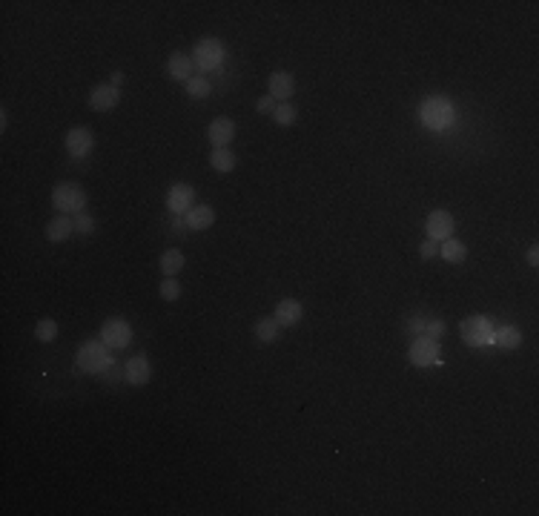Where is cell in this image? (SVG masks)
Masks as SVG:
<instances>
[{
  "instance_id": "cell-12",
  "label": "cell",
  "mask_w": 539,
  "mask_h": 516,
  "mask_svg": "<svg viewBox=\"0 0 539 516\" xmlns=\"http://www.w3.org/2000/svg\"><path fill=\"white\" fill-rule=\"evenodd\" d=\"M267 86H270V98H273V101L287 103V98H293V92H296V78H293L290 72L278 69V72H273V75H270Z\"/></svg>"
},
{
  "instance_id": "cell-31",
  "label": "cell",
  "mask_w": 539,
  "mask_h": 516,
  "mask_svg": "<svg viewBox=\"0 0 539 516\" xmlns=\"http://www.w3.org/2000/svg\"><path fill=\"white\" fill-rule=\"evenodd\" d=\"M442 333H445V321H442V318L428 321V335H430V338H439Z\"/></svg>"
},
{
  "instance_id": "cell-27",
  "label": "cell",
  "mask_w": 539,
  "mask_h": 516,
  "mask_svg": "<svg viewBox=\"0 0 539 516\" xmlns=\"http://www.w3.org/2000/svg\"><path fill=\"white\" fill-rule=\"evenodd\" d=\"M161 298L163 301H178V295H181V284L175 281V275H166L163 281H161Z\"/></svg>"
},
{
  "instance_id": "cell-11",
  "label": "cell",
  "mask_w": 539,
  "mask_h": 516,
  "mask_svg": "<svg viewBox=\"0 0 539 516\" xmlns=\"http://www.w3.org/2000/svg\"><path fill=\"white\" fill-rule=\"evenodd\" d=\"M118 101H121V89L112 84H98L89 92V109H95V112H109L118 106Z\"/></svg>"
},
{
  "instance_id": "cell-21",
  "label": "cell",
  "mask_w": 539,
  "mask_h": 516,
  "mask_svg": "<svg viewBox=\"0 0 539 516\" xmlns=\"http://www.w3.org/2000/svg\"><path fill=\"white\" fill-rule=\"evenodd\" d=\"M158 267H161L163 275H178V273H181V267H184V256H181V250H166V253L161 256Z\"/></svg>"
},
{
  "instance_id": "cell-10",
  "label": "cell",
  "mask_w": 539,
  "mask_h": 516,
  "mask_svg": "<svg viewBox=\"0 0 539 516\" xmlns=\"http://www.w3.org/2000/svg\"><path fill=\"white\" fill-rule=\"evenodd\" d=\"M92 143H95V138H92V132L86 126H72L66 132V138H64V146H66V152L72 158H86L92 152Z\"/></svg>"
},
{
  "instance_id": "cell-9",
  "label": "cell",
  "mask_w": 539,
  "mask_h": 516,
  "mask_svg": "<svg viewBox=\"0 0 539 516\" xmlns=\"http://www.w3.org/2000/svg\"><path fill=\"white\" fill-rule=\"evenodd\" d=\"M425 230H428V238H430V241H445V238H453L456 221H453L450 213H445V210H433V213L428 216Z\"/></svg>"
},
{
  "instance_id": "cell-7",
  "label": "cell",
  "mask_w": 539,
  "mask_h": 516,
  "mask_svg": "<svg viewBox=\"0 0 539 516\" xmlns=\"http://www.w3.org/2000/svg\"><path fill=\"white\" fill-rule=\"evenodd\" d=\"M408 359L413 368H430L439 362V338H430V335H416L410 350H408Z\"/></svg>"
},
{
  "instance_id": "cell-16",
  "label": "cell",
  "mask_w": 539,
  "mask_h": 516,
  "mask_svg": "<svg viewBox=\"0 0 539 516\" xmlns=\"http://www.w3.org/2000/svg\"><path fill=\"white\" fill-rule=\"evenodd\" d=\"M75 233V221L69 218V216H55L49 224H46V230H44V236H46V241H52V244H61V241H66L69 236Z\"/></svg>"
},
{
  "instance_id": "cell-25",
  "label": "cell",
  "mask_w": 539,
  "mask_h": 516,
  "mask_svg": "<svg viewBox=\"0 0 539 516\" xmlns=\"http://www.w3.org/2000/svg\"><path fill=\"white\" fill-rule=\"evenodd\" d=\"M184 89H187L190 98H207V95H210V81H207L204 75H193V78L184 84Z\"/></svg>"
},
{
  "instance_id": "cell-30",
  "label": "cell",
  "mask_w": 539,
  "mask_h": 516,
  "mask_svg": "<svg viewBox=\"0 0 539 516\" xmlns=\"http://www.w3.org/2000/svg\"><path fill=\"white\" fill-rule=\"evenodd\" d=\"M436 253H439V247H436V241H430V238H425V241H422V247H419V256H422V258H436Z\"/></svg>"
},
{
  "instance_id": "cell-8",
  "label": "cell",
  "mask_w": 539,
  "mask_h": 516,
  "mask_svg": "<svg viewBox=\"0 0 539 516\" xmlns=\"http://www.w3.org/2000/svg\"><path fill=\"white\" fill-rule=\"evenodd\" d=\"M196 207V190L190 184H172L166 193V210L175 216H187Z\"/></svg>"
},
{
  "instance_id": "cell-20",
  "label": "cell",
  "mask_w": 539,
  "mask_h": 516,
  "mask_svg": "<svg viewBox=\"0 0 539 516\" xmlns=\"http://www.w3.org/2000/svg\"><path fill=\"white\" fill-rule=\"evenodd\" d=\"M439 256H442L445 261H450V264H462L465 256H468V247H465L459 238H445L442 247H439Z\"/></svg>"
},
{
  "instance_id": "cell-2",
  "label": "cell",
  "mask_w": 539,
  "mask_h": 516,
  "mask_svg": "<svg viewBox=\"0 0 539 516\" xmlns=\"http://www.w3.org/2000/svg\"><path fill=\"white\" fill-rule=\"evenodd\" d=\"M52 204L61 216H78L86 207V190L75 181H64L52 190Z\"/></svg>"
},
{
  "instance_id": "cell-29",
  "label": "cell",
  "mask_w": 539,
  "mask_h": 516,
  "mask_svg": "<svg viewBox=\"0 0 539 516\" xmlns=\"http://www.w3.org/2000/svg\"><path fill=\"white\" fill-rule=\"evenodd\" d=\"M425 330H428V318H425V315H410V318H408V333L422 335Z\"/></svg>"
},
{
  "instance_id": "cell-6",
  "label": "cell",
  "mask_w": 539,
  "mask_h": 516,
  "mask_svg": "<svg viewBox=\"0 0 539 516\" xmlns=\"http://www.w3.org/2000/svg\"><path fill=\"white\" fill-rule=\"evenodd\" d=\"M101 341L106 344L109 350H121V348H126V344L132 341V327H129V321L121 318V315L106 318L104 327H101Z\"/></svg>"
},
{
  "instance_id": "cell-1",
  "label": "cell",
  "mask_w": 539,
  "mask_h": 516,
  "mask_svg": "<svg viewBox=\"0 0 539 516\" xmlns=\"http://www.w3.org/2000/svg\"><path fill=\"white\" fill-rule=\"evenodd\" d=\"M419 121H422L425 129L445 132V129H450L456 123V106L442 95H430L419 106Z\"/></svg>"
},
{
  "instance_id": "cell-17",
  "label": "cell",
  "mask_w": 539,
  "mask_h": 516,
  "mask_svg": "<svg viewBox=\"0 0 539 516\" xmlns=\"http://www.w3.org/2000/svg\"><path fill=\"white\" fill-rule=\"evenodd\" d=\"M301 315H304L301 304H298L296 298H284V301L276 304V315H273V318H276L281 327H293V324L301 321Z\"/></svg>"
},
{
  "instance_id": "cell-26",
  "label": "cell",
  "mask_w": 539,
  "mask_h": 516,
  "mask_svg": "<svg viewBox=\"0 0 539 516\" xmlns=\"http://www.w3.org/2000/svg\"><path fill=\"white\" fill-rule=\"evenodd\" d=\"M35 338H38V341H44V344L55 341V338H58V324H55L52 318H41V321H38V327H35Z\"/></svg>"
},
{
  "instance_id": "cell-18",
  "label": "cell",
  "mask_w": 539,
  "mask_h": 516,
  "mask_svg": "<svg viewBox=\"0 0 539 516\" xmlns=\"http://www.w3.org/2000/svg\"><path fill=\"white\" fill-rule=\"evenodd\" d=\"M213 221H216V213H213L210 204H196V207L184 216V224H187L190 230H207V227H213Z\"/></svg>"
},
{
  "instance_id": "cell-22",
  "label": "cell",
  "mask_w": 539,
  "mask_h": 516,
  "mask_svg": "<svg viewBox=\"0 0 539 516\" xmlns=\"http://www.w3.org/2000/svg\"><path fill=\"white\" fill-rule=\"evenodd\" d=\"M210 163H213L216 172H233V169H236V155H233L227 146H224V149H213Z\"/></svg>"
},
{
  "instance_id": "cell-33",
  "label": "cell",
  "mask_w": 539,
  "mask_h": 516,
  "mask_svg": "<svg viewBox=\"0 0 539 516\" xmlns=\"http://www.w3.org/2000/svg\"><path fill=\"white\" fill-rule=\"evenodd\" d=\"M525 261L530 264V267H536L539 264V247L533 244V247H528V253H525Z\"/></svg>"
},
{
  "instance_id": "cell-14",
  "label": "cell",
  "mask_w": 539,
  "mask_h": 516,
  "mask_svg": "<svg viewBox=\"0 0 539 516\" xmlns=\"http://www.w3.org/2000/svg\"><path fill=\"white\" fill-rule=\"evenodd\" d=\"M166 69H169V78L172 81H181V84H187L190 78H193V58L190 55H184V52H172L169 55V61H166Z\"/></svg>"
},
{
  "instance_id": "cell-24",
  "label": "cell",
  "mask_w": 539,
  "mask_h": 516,
  "mask_svg": "<svg viewBox=\"0 0 539 516\" xmlns=\"http://www.w3.org/2000/svg\"><path fill=\"white\" fill-rule=\"evenodd\" d=\"M296 118H298V109H296L293 103H278V106L273 109V121H276L278 126H293Z\"/></svg>"
},
{
  "instance_id": "cell-5",
  "label": "cell",
  "mask_w": 539,
  "mask_h": 516,
  "mask_svg": "<svg viewBox=\"0 0 539 516\" xmlns=\"http://www.w3.org/2000/svg\"><path fill=\"white\" fill-rule=\"evenodd\" d=\"M224 64V44L218 38H201L193 46V66L201 72H213Z\"/></svg>"
},
{
  "instance_id": "cell-4",
  "label": "cell",
  "mask_w": 539,
  "mask_h": 516,
  "mask_svg": "<svg viewBox=\"0 0 539 516\" xmlns=\"http://www.w3.org/2000/svg\"><path fill=\"white\" fill-rule=\"evenodd\" d=\"M78 368L86 373H104L106 368H112L109 359V348L98 338V341H84L78 348Z\"/></svg>"
},
{
  "instance_id": "cell-19",
  "label": "cell",
  "mask_w": 539,
  "mask_h": 516,
  "mask_svg": "<svg viewBox=\"0 0 539 516\" xmlns=\"http://www.w3.org/2000/svg\"><path fill=\"white\" fill-rule=\"evenodd\" d=\"M493 341L499 344L502 350H516L519 344H522V330L516 324H499L493 330Z\"/></svg>"
},
{
  "instance_id": "cell-32",
  "label": "cell",
  "mask_w": 539,
  "mask_h": 516,
  "mask_svg": "<svg viewBox=\"0 0 539 516\" xmlns=\"http://www.w3.org/2000/svg\"><path fill=\"white\" fill-rule=\"evenodd\" d=\"M256 109H258V112H270V109H276V106H273V98H270V95L258 98V101H256Z\"/></svg>"
},
{
  "instance_id": "cell-34",
  "label": "cell",
  "mask_w": 539,
  "mask_h": 516,
  "mask_svg": "<svg viewBox=\"0 0 539 516\" xmlns=\"http://www.w3.org/2000/svg\"><path fill=\"white\" fill-rule=\"evenodd\" d=\"M112 86H121L124 84V72H112V81H109Z\"/></svg>"
},
{
  "instance_id": "cell-23",
  "label": "cell",
  "mask_w": 539,
  "mask_h": 516,
  "mask_svg": "<svg viewBox=\"0 0 539 516\" xmlns=\"http://www.w3.org/2000/svg\"><path fill=\"white\" fill-rule=\"evenodd\" d=\"M256 338L264 341V344L276 341L278 338V321L276 318H258L256 321Z\"/></svg>"
},
{
  "instance_id": "cell-28",
  "label": "cell",
  "mask_w": 539,
  "mask_h": 516,
  "mask_svg": "<svg viewBox=\"0 0 539 516\" xmlns=\"http://www.w3.org/2000/svg\"><path fill=\"white\" fill-rule=\"evenodd\" d=\"M72 221H75V233H81V236H92V233H95V218H92V216L78 213Z\"/></svg>"
},
{
  "instance_id": "cell-13",
  "label": "cell",
  "mask_w": 539,
  "mask_h": 516,
  "mask_svg": "<svg viewBox=\"0 0 539 516\" xmlns=\"http://www.w3.org/2000/svg\"><path fill=\"white\" fill-rule=\"evenodd\" d=\"M207 138H210V143H213V149H224L227 143H233V138H236V123L230 121V118H216L213 123H210V129H207Z\"/></svg>"
},
{
  "instance_id": "cell-3",
  "label": "cell",
  "mask_w": 539,
  "mask_h": 516,
  "mask_svg": "<svg viewBox=\"0 0 539 516\" xmlns=\"http://www.w3.org/2000/svg\"><path fill=\"white\" fill-rule=\"evenodd\" d=\"M493 330L496 324L488 315H468L459 324V335L468 348H485V344H493Z\"/></svg>"
},
{
  "instance_id": "cell-15",
  "label": "cell",
  "mask_w": 539,
  "mask_h": 516,
  "mask_svg": "<svg viewBox=\"0 0 539 516\" xmlns=\"http://www.w3.org/2000/svg\"><path fill=\"white\" fill-rule=\"evenodd\" d=\"M149 379H152L149 359H146V356H132V359L126 362V382L135 385V388H143Z\"/></svg>"
}]
</instances>
